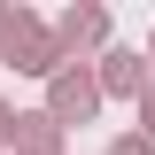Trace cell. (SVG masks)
<instances>
[{
    "mask_svg": "<svg viewBox=\"0 0 155 155\" xmlns=\"http://www.w3.org/2000/svg\"><path fill=\"white\" fill-rule=\"evenodd\" d=\"M0 70L39 78V85H47L54 70H70V54L54 47V23L31 16V8H8V23H0Z\"/></svg>",
    "mask_w": 155,
    "mask_h": 155,
    "instance_id": "cell-1",
    "label": "cell"
},
{
    "mask_svg": "<svg viewBox=\"0 0 155 155\" xmlns=\"http://www.w3.org/2000/svg\"><path fill=\"white\" fill-rule=\"evenodd\" d=\"M47 116H54L62 132L101 116V78H93V62H70V70H54V78H47Z\"/></svg>",
    "mask_w": 155,
    "mask_h": 155,
    "instance_id": "cell-2",
    "label": "cell"
},
{
    "mask_svg": "<svg viewBox=\"0 0 155 155\" xmlns=\"http://www.w3.org/2000/svg\"><path fill=\"white\" fill-rule=\"evenodd\" d=\"M93 78H101V101H132L140 109V93L155 85V62L140 54V47H109V54L93 62Z\"/></svg>",
    "mask_w": 155,
    "mask_h": 155,
    "instance_id": "cell-3",
    "label": "cell"
},
{
    "mask_svg": "<svg viewBox=\"0 0 155 155\" xmlns=\"http://www.w3.org/2000/svg\"><path fill=\"white\" fill-rule=\"evenodd\" d=\"M54 47H62V54H70V62H85V54H109V8H93V0H85V8H62V16H54Z\"/></svg>",
    "mask_w": 155,
    "mask_h": 155,
    "instance_id": "cell-4",
    "label": "cell"
},
{
    "mask_svg": "<svg viewBox=\"0 0 155 155\" xmlns=\"http://www.w3.org/2000/svg\"><path fill=\"white\" fill-rule=\"evenodd\" d=\"M62 140H70V132H62L47 109H16V140H8V155H62Z\"/></svg>",
    "mask_w": 155,
    "mask_h": 155,
    "instance_id": "cell-5",
    "label": "cell"
},
{
    "mask_svg": "<svg viewBox=\"0 0 155 155\" xmlns=\"http://www.w3.org/2000/svg\"><path fill=\"white\" fill-rule=\"evenodd\" d=\"M109 155H155V140H140V132H116V140H109Z\"/></svg>",
    "mask_w": 155,
    "mask_h": 155,
    "instance_id": "cell-6",
    "label": "cell"
},
{
    "mask_svg": "<svg viewBox=\"0 0 155 155\" xmlns=\"http://www.w3.org/2000/svg\"><path fill=\"white\" fill-rule=\"evenodd\" d=\"M140 140H155V85L140 93Z\"/></svg>",
    "mask_w": 155,
    "mask_h": 155,
    "instance_id": "cell-7",
    "label": "cell"
},
{
    "mask_svg": "<svg viewBox=\"0 0 155 155\" xmlns=\"http://www.w3.org/2000/svg\"><path fill=\"white\" fill-rule=\"evenodd\" d=\"M8 140H16V109L0 101V155H8Z\"/></svg>",
    "mask_w": 155,
    "mask_h": 155,
    "instance_id": "cell-8",
    "label": "cell"
},
{
    "mask_svg": "<svg viewBox=\"0 0 155 155\" xmlns=\"http://www.w3.org/2000/svg\"><path fill=\"white\" fill-rule=\"evenodd\" d=\"M147 62H155V31H147Z\"/></svg>",
    "mask_w": 155,
    "mask_h": 155,
    "instance_id": "cell-9",
    "label": "cell"
},
{
    "mask_svg": "<svg viewBox=\"0 0 155 155\" xmlns=\"http://www.w3.org/2000/svg\"><path fill=\"white\" fill-rule=\"evenodd\" d=\"M0 23H8V8H0Z\"/></svg>",
    "mask_w": 155,
    "mask_h": 155,
    "instance_id": "cell-10",
    "label": "cell"
}]
</instances>
